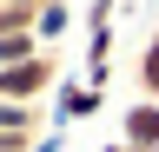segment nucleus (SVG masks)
Here are the masks:
<instances>
[{
    "label": "nucleus",
    "mask_w": 159,
    "mask_h": 152,
    "mask_svg": "<svg viewBox=\"0 0 159 152\" xmlns=\"http://www.w3.org/2000/svg\"><path fill=\"white\" fill-rule=\"evenodd\" d=\"M33 152H66V132H60V126H53V132H40V139H33Z\"/></svg>",
    "instance_id": "1a4fd4ad"
},
{
    "label": "nucleus",
    "mask_w": 159,
    "mask_h": 152,
    "mask_svg": "<svg viewBox=\"0 0 159 152\" xmlns=\"http://www.w3.org/2000/svg\"><path fill=\"white\" fill-rule=\"evenodd\" d=\"M0 7H13V13H33V20H40V7H47V0H0Z\"/></svg>",
    "instance_id": "9d476101"
},
{
    "label": "nucleus",
    "mask_w": 159,
    "mask_h": 152,
    "mask_svg": "<svg viewBox=\"0 0 159 152\" xmlns=\"http://www.w3.org/2000/svg\"><path fill=\"white\" fill-rule=\"evenodd\" d=\"M53 86H60V53H40V60L0 66V99H13V106H40Z\"/></svg>",
    "instance_id": "f257e3e1"
},
{
    "label": "nucleus",
    "mask_w": 159,
    "mask_h": 152,
    "mask_svg": "<svg viewBox=\"0 0 159 152\" xmlns=\"http://www.w3.org/2000/svg\"><path fill=\"white\" fill-rule=\"evenodd\" d=\"M0 132H20V139H40V132H53V119L40 106H13V99H0Z\"/></svg>",
    "instance_id": "20e7f679"
},
{
    "label": "nucleus",
    "mask_w": 159,
    "mask_h": 152,
    "mask_svg": "<svg viewBox=\"0 0 159 152\" xmlns=\"http://www.w3.org/2000/svg\"><path fill=\"white\" fill-rule=\"evenodd\" d=\"M99 106H106V86H93V80H60V86H53V126H60V132L99 119Z\"/></svg>",
    "instance_id": "f03ea898"
},
{
    "label": "nucleus",
    "mask_w": 159,
    "mask_h": 152,
    "mask_svg": "<svg viewBox=\"0 0 159 152\" xmlns=\"http://www.w3.org/2000/svg\"><path fill=\"white\" fill-rule=\"evenodd\" d=\"M119 145L159 152V99H133L126 112H119Z\"/></svg>",
    "instance_id": "7ed1b4c3"
},
{
    "label": "nucleus",
    "mask_w": 159,
    "mask_h": 152,
    "mask_svg": "<svg viewBox=\"0 0 159 152\" xmlns=\"http://www.w3.org/2000/svg\"><path fill=\"white\" fill-rule=\"evenodd\" d=\"M126 152H133V145H126Z\"/></svg>",
    "instance_id": "f8f14e48"
},
{
    "label": "nucleus",
    "mask_w": 159,
    "mask_h": 152,
    "mask_svg": "<svg viewBox=\"0 0 159 152\" xmlns=\"http://www.w3.org/2000/svg\"><path fill=\"white\" fill-rule=\"evenodd\" d=\"M113 7H119V0H93V13H86V33H93V27H113Z\"/></svg>",
    "instance_id": "6e6552de"
},
{
    "label": "nucleus",
    "mask_w": 159,
    "mask_h": 152,
    "mask_svg": "<svg viewBox=\"0 0 159 152\" xmlns=\"http://www.w3.org/2000/svg\"><path fill=\"white\" fill-rule=\"evenodd\" d=\"M133 80H139V99H159V33L146 46H139V66H133Z\"/></svg>",
    "instance_id": "423d86ee"
},
{
    "label": "nucleus",
    "mask_w": 159,
    "mask_h": 152,
    "mask_svg": "<svg viewBox=\"0 0 159 152\" xmlns=\"http://www.w3.org/2000/svg\"><path fill=\"white\" fill-rule=\"evenodd\" d=\"M66 27H73V7H66V0H47L40 20H33V33H40V46H47V53H53V40H60Z\"/></svg>",
    "instance_id": "39448f33"
},
{
    "label": "nucleus",
    "mask_w": 159,
    "mask_h": 152,
    "mask_svg": "<svg viewBox=\"0 0 159 152\" xmlns=\"http://www.w3.org/2000/svg\"><path fill=\"white\" fill-rule=\"evenodd\" d=\"M99 152H126V145H119V139H113V145H99Z\"/></svg>",
    "instance_id": "9b49d317"
},
{
    "label": "nucleus",
    "mask_w": 159,
    "mask_h": 152,
    "mask_svg": "<svg viewBox=\"0 0 159 152\" xmlns=\"http://www.w3.org/2000/svg\"><path fill=\"white\" fill-rule=\"evenodd\" d=\"M40 33H0V66H20V60H40Z\"/></svg>",
    "instance_id": "0eeeda50"
}]
</instances>
